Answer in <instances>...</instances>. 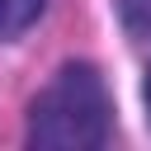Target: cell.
Instances as JSON below:
<instances>
[{"label": "cell", "mask_w": 151, "mask_h": 151, "mask_svg": "<svg viewBox=\"0 0 151 151\" xmlns=\"http://www.w3.org/2000/svg\"><path fill=\"white\" fill-rule=\"evenodd\" d=\"M113 132V99L90 61H66L47 90L28 104V146L42 151H99Z\"/></svg>", "instance_id": "cell-1"}, {"label": "cell", "mask_w": 151, "mask_h": 151, "mask_svg": "<svg viewBox=\"0 0 151 151\" xmlns=\"http://www.w3.org/2000/svg\"><path fill=\"white\" fill-rule=\"evenodd\" d=\"M142 104H146V118H151V66H146V85H142Z\"/></svg>", "instance_id": "cell-4"}, {"label": "cell", "mask_w": 151, "mask_h": 151, "mask_svg": "<svg viewBox=\"0 0 151 151\" xmlns=\"http://www.w3.org/2000/svg\"><path fill=\"white\" fill-rule=\"evenodd\" d=\"M113 9H118V24L127 38H137V42L151 38V0H113Z\"/></svg>", "instance_id": "cell-3"}, {"label": "cell", "mask_w": 151, "mask_h": 151, "mask_svg": "<svg viewBox=\"0 0 151 151\" xmlns=\"http://www.w3.org/2000/svg\"><path fill=\"white\" fill-rule=\"evenodd\" d=\"M52 0H0V42H14L24 38L42 14H47Z\"/></svg>", "instance_id": "cell-2"}]
</instances>
